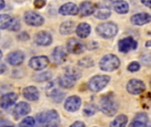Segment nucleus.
<instances>
[{
  "label": "nucleus",
  "mask_w": 151,
  "mask_h": 127,
  "mask_svg": "<svg viewBox=\"0 0 151 127\" xmlns=\"http://www.w3.org/2000/svg\"><path fill=\"white\" fill-rule=\"evenodd\" d=\"M35 42L36 44H38L40 46H48L52 42V37H51L50 34H49L45 31H41L35 34Z\"/></svg>",
  "instance_id": "f8f14e48"
},
{
  "label": "nucleus",
  "mask_w": 151,
  "mask_h": 127,
  "mask_svg": "<svg viewBox=\"0 0 151 127\" xmlns=\"http://www.w3.org/2000/svg\"><path fill=\"white\" fill-rule=\"evenodd\" d=\"M2 57H3V53H2V51L0 50V60L2 59Z\"/></svg>",
  "instance_id": "c03bdc74"
},
{
  "label": "nucleus",
  "mask_w": 151,
  "mask_h": 127,
  "mask_svg": "<svg viewBox=\"0 0 151 127\" xmlns=\"http://www.w3.org/2000/svg\"><path fill=\"white\" fill-rule=\"evenodd\" d=\"M74 80H72V79H70V78H68L67 76H64V77H62V78H60L59 80H58V83H59V85L61 86V87H63V88H73V85H74Z\"/></svg>",
  "instance_id": "c756f323"
},
{
  "label": "nucleus",
  "mask_w": 151,
  "mask_h": 127,
  "mask_svg": "<svg viewBox=\"0 0 151 127\" xmlns=\"http://www.w3.org/2000/svg\"><path fill=\"white\" fill-rule=\"evenodd\" d=\"M91 32V27L88 23H81L76 28V34L80 38H86Z\"/></svg>",
  "instance_id": "412c9836"
},
{
  "label": "nucleus",
  "mask_w": 151,
  "mask_h": 127,
  "mask_svg": "<svg viewBox=\"0 0 151 127\" xmlns=\"http://www.w3.org/2000/svg\"><path fill=\"white\" fill-rule=\"evenodd\" d=\"M25 56L23 54V52L19 51V50H16V51H12L11 52L8 57H7V62L14 66H18L19 65H21L24 61Z\"/></svg>",
  "instance_id": "ddd939ff"
},
{
  "label": "nucleus",
  "mask_w": 151,
  "mask_h": 127,
  "mask_svg": "<svg viewBox=\"0 0 151 127\" xmlns=\"http://www.w3.org/2000/svg\"><path fill=\"white\" fill-rule=\"evenodd\" d=\"M23 95L29 101H36L39 98V92L35 87L30 86L23 89Z\"/></svg>",
  "instance_id": "6ab92c4d"
},
{
  "label": "nucleus",
  "mask_w": 151,
  "mask_h": 127,
  "mask_svg": "<svg viewBox=\"0 0 151 127\" xmlns=\"http://www.w3.org/2000/svg\"><path fill=\"white\" fill-rule=\"evenodd\" d=\"M140 67H141V65H140V64L138 62H132L127 66V69L130 72H137L140 69Z\"/></svg>",
  "instance_id": "f704fd0d"
},
{
  "label": "nucleus",
  "mask_w": 151,
  "mask_h": 127,
  "mask_svg": "<svg viewBox=\"0 0 151 127\" xmlns=\"http://www.w3.org/2000/svg\"><path fill=\"white\" fill-rule=\"evenodd\" d=\"M75 29V24L73 21L67 20L61 24L60 26V33L62 34H70Z\"/></svg>",
  "instance_id": "a878e982"
},
{
  "label": "nucleus",
  "mask_w": 151,
  "mask_h": 127,
  "mask_svg": "<svg viewBox=\"0 0 151 127\" xmlns=\"http://www.w3.org/2000/svg\"><path fill=\"white\" fill-rule=\"evenodd\" d=\"M146 45H147L148 47H150V46H151V41H150V42H148V43H147Z\"/></svg>",
  "instance_id": "37998d69"
},
{
  "label": "nucleus",
  "mask_w": 151,
  "mask_h": 127,
  "mask_svg": "<svg viewBox=\"0 0 151 127\" xmlns=\"http://www.w3.org/2000/svg\"><path fill=\"white\" fill-rule=\"evenodd\" d=\"M95 10H96L95 4L88 1L83 2L80 5V12L82 16H85V17L93 14L95 12Z\"/></svg>",
  "instance_id": "aec40b11"
},
{
  "label": "nucleus",
  "mask_w": 151,
  "mask_h": 127,
  "mask_svg": "<svg viewBox=\"0 0 151 127\" xmlns=\"http://www.w3.org/2000/svg\"><path fill=\"white\" fill-rule=\"evenodd\" d=\"M19 40H21V41H26V40H27V39H29V35L27 34V33H22V34H20L19 35Z\"/></svg>",
  "instance_id": "4c0bfd02"
},
{
  "label": "nucleus",
  "mask_w": 151,
  "mask_h": 127,
  "mask_svg": "<svg viewBox=\"0 0 151 127\" xmlns=\"http://www.w3.org/2000/svg\"><path fill=\"white\" fill-rule=\"evenodd\" d=\"M36 119L39 124L48 126H56L59 124V116L55 110H48L42 113H40L36 116Z\"/></svg>",
  "instance_id": "f257e3e1"
},
{
  "label": "nucleus",
  "mask_w": 151,
  "mask_h": 127,
  "mask_svg": "<svg viewBox=\"0 0 151 127\" xmlns=\"http://www.w3.org/2000/svg\"><path fill=\"white\" fill-rule=\"evenodd\" d=\"M142 3L146 5L147 7H150L151 8V0H142Z\"/></svg>",
  "instance_id": "ea45409f"
},
{
  "label": "nucleus",
  "mask_w": 151,
  "mask_h": 127,
  "mask_svg": "<svg viewBox=\"0 0 151 127\" xmlns=\"http://www.w3.org/2000/svg\"><path fill=\"white\" fill-rule=\"evenodd\" d=\"M78 12L79 8L73 3H66L59 8V13L62 15H76Z\"/></svg>",
  "instance_id": "f3484780"
},
{
  "label": "nucleus",
  "mask_w": 151,
  "mask_h": 127,
  "mask_svg": "<svg viewBox=\"0 0 151 127\" xmlns=\"http://www.w3.org/2000/svg\"><path fill=\"white\" fill-rule=\"evenodd\" d=\"M18 99V96L14 93H9L3 95L0 98V107L2 109H8L12 106Z\"/></svg>",
  "instance_id": "4468645a"
},
{
  "label": "nucleus",
  "mask_w": 151,
  "mask_h": 127,
  "mask_svg": "<svg viewBox=\"0 0 151 127\" xmlns=\"http://www.w3.org/2000/svg\"><path fill=\"white\" fill-rule=\"evenodd\" d=\"M148 122H149L148 116L145 113H139L134 117V121L131 123L130 126H145Z\"/></svg>",
  "instance_id": "5701e85b"
},
{
  "label": "nucleus",
  "mask_w": 151,
  "mask_h": 127,
  "mask_svg": "<svg viewBox=\"0 0 151 127\" xmlns=\"http://www.w3.org/2000/svg\"><path fill=\"white\" fill-rule=\"evenodd\" d=\"M65 75L75 81V80H79L81 78V72L78 69H76L74 67H68V68L65 69Z\"/></svg>",
  "instance_id": "bb28decb"
},
{
  "label": "nucleus",
  "mask_w": 151,
  "mask_h": 127,
  "mask_svg": "<svg viewBox=\"0 0 151 127\" xmlns=\"http://www.w3.org/2000/svg\"><path fill=\"white\" fill-rule=\"evenodd\" d=\"M113 8L119 14L127 13L128 11H129V5L124 0H116L113 3Z\"/></svg>",
  "instance_id": "4be33fe9"
},
{
  "label": "nucleus",
  "mask_w": 151,
  "mask_h": 127,
  "mask_svg": "<svg viewBox=\"0 0 151 127\" xmlns=\"http://www.w3.org/2000/svg\"><path fill=\"white\" fill-rule=\"evenodd\" d=\"M49 65V58L45 56L34 57L29 60V66L35 71H42Z\"/></svg>",
  "instance_id": "423d86ee"
},
{
  "label": "nucleus",
  "mask_w": 151,
  "mask_h": 127,
  "mask_svg": "<svg viewBox=\"0 0 151 127\" xmlns=\"http://www.w3.org/2000/svg\"><path fill=\"white\" fill-rule=\"evenodd\" d=\"M127 89L132 95H139L145 90V84L140 80L134 79L128 81Z\"/></svg>",
  "instance_id": "0eeeda50"
},
{
  "label": "nucleus",
  "mask_w": 151,
  "mask_h": 127,
  "mask_svg": "<svg viewBox=\"0 0 151 127\" xmlns=\"http://www.w3.org/2000/svg\"><path fill=\"white\" fill-rule=\"evenodd\" d=\"M6 71V65L4 64H0V74L4 73Z\"/></svg>",
  "instance_id": "58836bf2"
},
{
  "label": "nucleus",
  "mask_w": 151,
  "mask_h": 127,
  "mask_svg": "<svg viewBox=\"0 0 151 127\" xmlns=\"http://www.w3.org/2000/svg\"><path fill=\"white\" fill-rule=\"evenodd\" d=\"M100 68L104 72H112L118 69L120 65V61L118 57L112 54H109L104 56L100 63H99Z\"/></svg>",
  "instance_id": "7ed1b4c3"
},
{
  "label": "nucleus",
  "mask_w": 151,
  "mask_h": 127,
  "mask_svg": "<svg viewBox=\"0 0 151 127\" xmlns=\"http://www.w3.org/2000/svg\"><path fill=\"white\" fill-rule=\"evenodd\" d=\"M137 48V42L132 37H127L119 42V50L120 52L127 53Z\"/></svg>",
  "instance_id": "9d476101"
},
{
  "label": "nucleus",
  "mask_w": 151,
  "mask_h": 127,
  "mask_svg": "<svg viewBox=\"0 0 151 127\" xmlns=\"http://www.w3.org/2000/svg\"><path fill=\"white\" fill-rule=\"evenodd\" d=\"M86 49L85 44L77 39H70L67 42V50L70 53L73 54H81Z\"/></svg>",
  "instance_id": "1a4fd4ad"
},
{
  "label": "nucleus",
  "mask_w": 151,
  "mask_h": 127,
  "mask_svg": "<svg viewBox=\"0 0 151 127\" xmlns=\"http://www.w3.org/2000/svg\"><path fill=\"white\" fill-rule=\"evenodd\" d=\"M51 78V73L50 72H43L42 73H40L38 75H36L35 77V80H37V81H46V80H49Z\"/></svg>",
  "instance_id": "2f4dec72"
},
{
  "label": "nucleus",
  "mask_w": 151,
  "mask_h": 127,
  "mask_svg": "<svg viewBox=\"0 0 151 127\" xmlns=\"http://www.w3.org/2000/svg\"><path fill=\"white\" fill-rule=\"evenodd\" d=\"M13 18H12L8 14H1L0 15V29H6L9 28Z\"/></svg>",
  "instance_id": "cd10ccee"
},
{
  "label": "nucleus",
  "mask_w": 151,
  "mask_h": 127,
  "mask_svg": "<svg viewBox=\"0 0 151 127\" xmlns=\"http://www.w3.org/2000/svg\"><path fill=\"white\" fill-rule=\"evenodd\" d=\"M30 106L27 103L21 102L15 106L13 110V116L15 117V118H19L21 117L27 115L30 112Z\"/></svg>",
  "instance_id": "dca6fc26"
},
{
  "label": "nucleus",
  "mask_w": 151,
  "mask_h": 127,
  "mask_svg": "<svg viewBox=\"0 0 151 127\" xmlns=\"http://www.w3.org/2000/svg\"><path fill=\"white\" fill-rule=\"evenodd\" d=\"M81 105V98L79 96L73 95V96H71L68 99H66V101L65 103V109L67 111L74 112L80 109Z\"/></svg>",
  "instance_id": "9b49d317"
},
{
  "label": "nucleus",
  "mask_w": 151,
  "mask_h": 127,
  "mask_svg": "<svg viewBox=\"0 0 151 127\" xmlns=\"http://www.w3.org/2000/svg\"><path fill=\"white\" fill-rule=\"evenodd\" d=\"M4 0H0V10H2L4 7Z\"/></svg>",
  "instance_id": "79ce46f5"
},
{
  "label": "nucleus",
  "mask_w": 151,
  "mask_h": 127,
  "mask_svg": "<svg viewBox=\"0 0 151 127\" xmlns=\"http://www.w3.org/2000/svg\"><path fill=\"white\" fill-rule=\"evenodd\" d=\"M96 33L103 38H112L118 33V26L113 22H105L97 26Z\"/></svg>",
  "instance_id": "20e7f679"
},
{
  "label": "nucleus",
  "mask_w": 151,
  "mask_h": 127,
  "mask_svg": "<svg viewBox=\"0 0 151 127\" xmlns=\"http://www.w3.org/2000/svg\"><path fill=\"white\" fill-rule=\"evenodd\" d=\"M72 126H80V127H84L85 126V124L82 123V122H75L72 125Z\"/></svg>",
  "instance_id": "a19ab883"
},
{
  "label": "nucleus",
  "mask_w": 151,
  "mask_h": 127,
  "mask_svg": "<svg viewBox=\"0 0 151 127\" xmlns=\"http://www.w3.org/2000/svg\"><path fill=\"white\" fill-rule=\"evenodd\" d=\"M110 81V77L107 75H97L93 77L88 84V87L92 92H99L104 88Z\"/></svg>",
  "instance_id": "39448f33"
},
{
  "label": "nucleus",
  "mask_w": 151,
  "mask_h": 127,
  "mask_svg": "<svg viewBox=\"0 0 151 127\" xmlns=\"http://www.w3.org/2000/svg\"><path fill=\"white\" fill-rule=\"evenodd\" d=\"M94 15L96 18L100 19H105L111 16V10L107 6H102V7H97L95 10Z\"/></svg>",
  "instance_id": "b1692460"
},
{
  "label": "nucleus",
  "mask_w": 151,
  "mask_h": 127,
  "mask_svg": "<svg viewBox=\"0 0 151 127\" xmlns=\"http://www.w3.org/2000/svg\"><path fill=\"white\" fill-rule=\"evenodd\" d=\"M46 4V0H35L34 2V4L36 8L40 9L42 7H43Z\"/></svg>",
  "instance_id": "e433bc0d"
},
{
  "label": "nucleus",
  "mask_w": 151,
  "mask_h": 127,
  "mask_svg": "<svg viewBox=\"0 0 151 127\" xmlns=\"http://www.w3.org/2000/svg\"><path fill=\"white\" fill-rule=\"evenodd\" d=\"M9 29L12 31H18L19 29V21L17 19H13Z\"/></svg>",
  "instance_id": "c9c22d12"
},
{
  "label": "nucleus",
  "mask_w": 151,
  "mask_h": 127,
  "mask_svg": "<svg viewBox=\"0 0 151 127\" xmlns=\"http://www.w3.org/2000/svg\"><path fill=\"white\" fill-rule=\"evenodd\" d=\"M79 65L82 67H90V66H93L94 65V62L91 58L89 57H85V58H82L81 60L79 61Z\"/></svg>",
  "instance_id": "72a5a7b5"
},
{
  "label": "nucleus",
  "mask_w": 151,
  "mask_h": 127,
  "mask_svg": "<svg viewBox=\"0 0 151 127\" xmlns=\"http://www.w3.org/2000/svg\"><path fill=\"white\" fill-rule=\"evenodd\" d=\"M97 110V108L96 105L94 104H87L85 107H84V110H83V113L85 116L87 117H90V116H93Z\"/></svg>",
  "instance_id": "7c9ffc66"
},
{
  "label": "nucleus",
  "mask_w": 151,
  "mask_h": 127,
  "mask_svg": "<svg viewBox=\"0 0 151 127\" xmlns=\"http://www.w3.org/2000/svg\"><path fill=\"white\" fill-rule=\"evenodd\" d=\"M127 117L125 115H120L119 117H117V118L115 120H113V122L111 124V126L112 127H122L125 126L127 124Z\"/></svg>",
  "instance_id": "c85d7f7f"
},
{
  "label": "nucleus",
  "mask_w": 151,
  "mask_h": 127,
  "mask_svg": "<svg viewBox=\"0 0 151 127\" xmlns=\"http://www.w3.org/2000/svg\"><path fill=\"white\" fill-rule=\"evenodd\" d=\"M99 108L104 114L108 117H112L118 111V105L114 99L110 96L106 95L101 98L99 102Z\"/></svg>",
  "instance_id": "f03ea898"
},
{
  "label": "nucleus",
  "mask_w": 151,
  "mask_h": 127,
  "mask_svg": "<svg viewBox=\"0 0 151 127\" xmlns=\"http://www.w3.org/2000/svg\"><path fill=\"white\" fill-rule=\"evenodd\" d=\"M50 93L48 94L49 96H50L55 102L57 103H60L62 102V100L64 99L65 97V94L63 92H61L58 88H57L56 87H53V85L50 86Z\"/></svg>",
  "instance_id": "393cba45"
},
{
  "label": "nucleus",
  "mask_w": 151,
  "mask_h": 127,
  "mask_svg": "<svg viewBox=\"0 0 151 127\" xmlns=\"http://www.w3.org/2000/svg\"><path fill=\"white\" fill-rule=\"evenodd\" d=\"M24 19H25V21L27 25L33 26V27H39V26L42 25L43 21H44L43 18L40 14L36 13L35 11L26 12Z\"/></svg>",
  "instance_id": "6e6552de"
},
{
  "label": "nucleus",
  "mask_w": 151,
  "mask_h": 127,
  "mask_svg": "<svg viewBox=\"0 0 151 127\" xmlns=\"http://www.w3.org/2000/svg\"><path fill=\"white\" fill-rule=\"evenodd\" d=\"M35 125V121L32 117H27L24 118L19 124L20 126H34Z\"/></svg>",
  "instance_id": "473e14b6"
},
{
  "label": "nucleus",
  "mask_w": 151,
  "mask_h": 127,
  "mask_svg": "<svg viewBox=\"0 0 151 127\" xmlns=\"http://www.w3.org/2000/svg\"><path fill=\"white\" fill-rule=\"evenodd\" d=\"M66 57H67L66 52H65V49L61 46L55 48V50L52 53L53 60L57 64H62L63 62H65V60L66 59Z\"/></svg>",
  "instance_id": "a211bd4d"
},
{
  "label": "nucleus",
  "mask_w": 151,
  "mask_h": 127,
  "mask_svg": "<svg viewBox=\"0 0 151 127\" xmlns=\"http://www.w3.org/2000/svg\"><path fill=\"white\" fill-rule=\"evenodd\" d=\"M131 22L136 26H142L148 24L151 21V15L149 13H137L131 17Z\"/></svg>",
  "instance_id": "2eb2a0df"
}]
</instances>
